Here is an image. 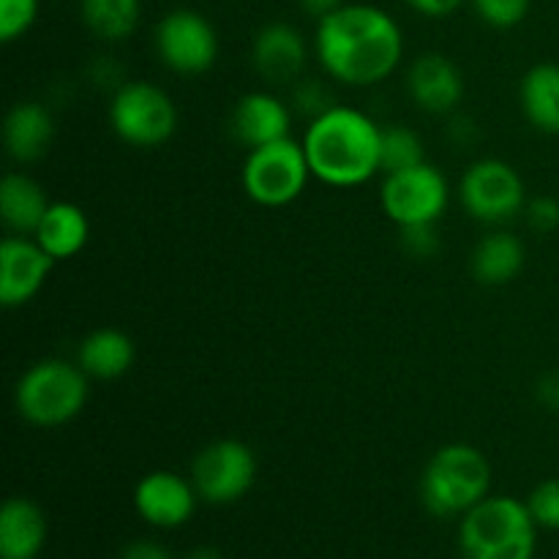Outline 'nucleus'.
I'll return each instance as SVG.
<instances>
[{
  "instance_id": "dca6fc26",
  "label": "nucleus",
  "mask_w": 559,
  "mask_h": 559,
  "mask_svg": "<svg viewBox=\"0 0 559 559\" xmlns=\"http://www.w3.org/2000/svg\"><path fill=\"white\" fill-rule=\"evenodd\" d=\"M407 93L424 112L451 115L464 96V76L451 58L426 52L409 66Z\"/></svg>"
},
{
  "instance_id": "72a5a7b5",
  "label": "nucleus",
  "mask_w": 559,
  "mask_h": 559,
  "mask_svg": "<svg viewBox=\"0 0 559 559\" xmlns=\"http://www.w3.org/2000/svg\"><path fill=\"white\" fill-rule=\"evenodd\" d=\"M535 396L546 409L559 413V371H549V374L540 377L538 385H535Z\"/></svg>"
},
{
  "instance_id": "5701e85b",
  "label": "nucleus",
  "mask_w": 559,
  "mask_h": 559,
  "mask_svg": "<svg viewBox=\"0 0 559 559\" xmlns=\"http://www.w3.org/2000/svg\"><path fill=\"white\" fill-rule=\"evenodd\" d=\"M522 112L544 134H559V63H538L519 87Z\"/></svg>"
},
{
  "instance_id": "b1692460",
  "label": "nucleus",
  "mask_w": 559,
  "mask_h": 559,
  "mask_svg": "<svg viewBox=\"0 0 559 559\" xmlns=\"http://www.w3.org/2000/svg\"><path fill=\"white\" fill-rule=\"evenodd\" d=\"M82 22L102 41H123L140 25L142 0H80Z\"/></svg>"
},
{
  "instance_id": "39448f33",
  "label": "nucleus",
  "mask_w": 559,
  "mask_h": 559,
  "mask_svg": "<svg viewBox=\"0 0 559 559\" xmlns=\"http://www.w3.org/2000/svg\"><path fill=\"white\" fill-rule=\"evenodd\" d=\"M91 377L80 364L47 358L33 364L14 388V407L27 424L41 429H58L71 424L85 409Z\"/></svg>"
},
{
  "instance_id": "bb28decb",
  "label": "nucleus",
  "mask_w": 559,
  "mask_h": 559,
  "mask_svg": "<svg viewBox=\"0 0 559 559\" xmlns=\"http://www.w3.org/2000/svg\"><path fill=\"white\" fill-rule=\"evenodd\" d=\"M527 508L533 513L538 530H559V478H549L533 489L527 497Z\"/></svg>"
},
{
  "instance_id": "f03ea898",
  "label": "nucleus",
  "mask_w": 559,
  "mask_h": 559,
  "mask_svg": "<svg viewBox=\"0 0 559 559\" xmlns=\"http://www.w3.org/2000/svg\"><path fill=\"white\" fill-rule=\"evenodd\" d=\"M382 129L366 112L331 107L306 129L304 151L311 175L328 186H360L380 173Z\"/></svg>"
},
{
  "instance_id": "20e7f679",
  "label": "nucleus",
  "mask_w": 559,
  "mask_h": 559,
  "mask_svg": "<svg viewBox=\"0 0 559 559\" xmlns=\"http://www.w3.org/2000/svg\"><path fill=\"white\" fill-rule=\"evenodd\" d=\"M489 459L467 442H451L429 459L420 478V500L437 519H456L489 497Z\"/></svg>"
},
{
  "instance_id": "c9c22d12",
  "label": "nucleus",
  "mask_w": 559,
  "mask_h": 559,
  "mask_svg": "<svg viewBox=\"0 0 559 559\" xmlns=\"http://www.w3.org/2000/svg\"><path fill=\"white\" fill-rule=\"evenodd\" d=\"M415 11L426 16H448L464 3V0H407Z\"/></svg>"
},
{
  "instance_id": "f8f14e48",
  "label": "nucleus",
  "mask_w": 559,
  "mask_h": 559,
  "mask_svg": "<svg viewBox=\"0 0 559 559\" xmlns=\"http://www.w3.org/2000/svg\"><path fill=\"white\" fill-rule=\"evenodd\" d=\"M55 260L38 246L36 238L9 235L0 243V304L5 309L25 306L47 284Z\"/></svg>"
},
{
  "instance_id": "2f4dec72",
  "label": "nucleus",
  "mask_w": 559,
  "mask_h": 559,
  "mask_svg": "<svg viewBox=\"0 0 559 559\" xmlns=\"http://www.w3.org/2000/svg\"><path fill=\"white\" fill-rule=\"evenodd\" d=\"M91 76L102 87H112V93L118 91L120 85H126L129 80H123V69L115 63V58H98L96 63L91 66Z\"/></svg>"
},
{
  "instance_id": "7c9ffc66",
  "label": "nucleus",
  "mask_w": 559,
  "mask_h": 559,
  "mask_svg": "<svg viewBox=\"0 0 559 559\" xmlns=\"http://www.w3.org/2000/svg\"><path fill=\"white\" fill-rule=\"evenodd\" d=\"M524 213H527V222L535 233L549 235L559 229V200H555V197H535V200L527 202Z\"/></svg>"
},
{
  "instance_id": "4468645a",
  "label": "nucleus",
  "mask_w": 559,
  "mask_h": 559,
  "mask_svg": "<svg viewBox=\"0 0 559 559\" xmlns=\"http://www.w3.org/2000/svg\"><path fill=\"white\" fill-rule=\"evenodd\" d=\"M306 47L304 33L289 22H271L262 31H257L254 44H251V66L257 74L271 85H289L304 76Z\"/></svg>"
},
{
  "instance_id": "4c0bfd02",
  "label": "nucleus",
  "mask_w": 559,
  "mask_h": 559,
  "mask_svg": "<svg viewBox=\"0 0 559 559\" xmlns=\"http://www.w3.org/2000/svg\"><path fill=\"white\" fill-rule=\"evenodd\" d=\"M186 559H227L218 549H194Z\"/></svg>"
},
{
  "instance_id": "cd10ccee",
  "label": "nucleus",
  "mask_w": 559,
  "mask_h": 559,
  "mask_svg": "<svg viewBox=\"0 0 559 559\" xmlns=\"http://www.w3.org/2000/svg\"><path fill=\"white\" fill-rule=\"evenodd\" d=\"M530 3L533 0H473L475 11H478L480 20L491 27H516L519 22H524V16L530 14Z\"/></svg>"
},
{
  "instance_id": "6e6552de",
  "label": "nucleus",
  "mask_w": 559,
  "mask_h": 559,
  "mask_svg": "<svg viewBox=\"0 0 559 559\" xmlns=\"http://www.w3.org/2000/svg\"><path fill=\"white\" fill-rule=\"evenodd\" d=\"M257 480V456L246 442L216 440L197 453L191 484L200 500L211 506H233L243 500Z\"/></svg>"
},
{
  "instance_id": "f704fd0d",
  "label": "nucleus",
  "mask_w": 559,
  "mask_h": 559,
  "mask_svg": "<svg viewBox=\"0 0 559 559\" xmlns=\"http://www.w3.org/2000/svg\"><path fill=\"white\" fill-rule=\"evenodd\" d=\"M448 134H451V140L456 145H473L478 140V126L467 115H453L451 126H448Z\"/></svg>"
},
{
  "instance_id": "a211bd4d",
  "label": "nucleus",
  "mask_w": 559,
  "mask_h": 559,
  "mask_svg": "<svg viewBox=\"0 0 559 559\" xmlns=\"http://www.w3.org/2000/svg\"><path fill=\"white\" fill-rule=\"evenodd\" d=\"M47 544V516L27 497H11L0 511V559H38Z\"/></svg>"
},
{
  "instance_id": "9d476101",
  "label": "nucleus",
  "mask_w": 559,
  "mask_h": 559,
  "mask_svg": "<svg viewBox=\"0 0 559 559\" xmlns=\"http://www.w3.org/2000/svg\"><path fill=\"white\" fill-rule=\"evenodd\" d=\"M382 211L388 213L399 227H413V224H437L451 202L445 175L429 162L418 164L413 169L391 173L382 180Z\"/></svg>"
},
{
  "instance_id": "c85d7f7f",
  "label": "nucleus",
  "mask_w": 559,
  "mask_h": 559,
  "mask_svg": "<svg viewBox=\"0 0 559 559\" xmlns=\"http://www.w3.org/2000/svg\"><path fill=\"white\" fill-rule=\"evenodd\" d=\"M331 107H336V104H333L331 91L322 85V80H304V76H300V80L295 82V87H293L295 112L309 115V118L314 120V118H320V115H325Z\"/></svg>"
},
{
  "instance_id": "9b49d317",
  "label": "nucleus",
  "mask_w": 559,
  "mask_h": 559,
  "mask_svg": "<svg viewBox=\"0 0 559 559\" xmlns=\"http://www.w3.org/2000/svg\"><path fill=\"white\" fill-rule=\"evenodd\" d=\"M156 52L175 74H205L218 58V33L200 11L175 9L158 22Z\"/></svg>"
},
{
  "instance_id": "aec40b11",
  "label": "nucleus",
  "mask_w": 559,
  "mask_h": 559,
  "mask_svg": "<svg viewBox=\"0 0 559 559\" xmlns=\"http://www.w3.org/2000/svg\"><path fill=\"white\" fill-rule=\"evenodd\" d=\"M33 238L55 262L71 260L87 246L91 222H87V213L74 202H52Z\"/></svg>"
},
{
  "instance_id": "e433bc0d",
  "label": "nucleus",
  "mask_w": 559,
  "mask_h": 559,
  "mask_svg": "<svg viewBox=\"0 0 559 559\" xmlns=\"http://www.w3.org/2000/svg\"><path fill=\"white\" fill-rule=\"evenodd\" d=\"M298 3L306 14L314 16V20L320 22L322 16H328V14H333L336 9H342L344 0H298Z\"/></svg>"
},
{
  "instance_id": "c756f323",
  "label": "nucleus",
  "mask_w": 559,
  "mask_h": 559,
  "mask_svg": "<svg viewBox=\"0 0 559 559\" xmlns=\"http://www.w3.org/2000/svg\"><path fill=\"white\" fill-rule=\"evenodd\" d=\"M402 229V249L409 257L418 260H429L440 251V233L437 224H413V227H399Z\"/></svg>"
},
{
  "instance_id": "6ab92c4d",
  "label": "nucleus",
  "mask_w": 559,
  "mask_h": 559,
  "mask_svg": "<svg viewBox=\"0 0 559 559\" xmlns=\"http://www.w3.org/2000/svg\"><path fill=\"white\" fill-rule=\"evenodd\" d=\"M134 342L118 328H98L87 333L76 349V364L91 380H118L134 366Z\"/></svg>"
},
{
  "instance_id": "412c9836",
  "label": "nucleus",
  "mask_w": 559,
  "mask_h": 559,
  "mask_svg": "<svg viewBox=\"0 0 559 559\" xmlns=\"http://www.w3.org/2000/svg\"><path fill=\"white\" fill-rule=\"evenodd\" d=\"M47 191L31 175L9 173L0 183V216L14 235H33L47 216Z\"/></svg>"
},
{
  "instance_id": "393cba45",
  "label": "nucleus",
  "mask_w": 559,
  "mask_h": 559,
  "mask_svg": "<svg viewBox=\"0 0 559 559\" xmlns=\"http://www.w3.org/2000/svg\"><path fill=\"white\" fill-rule=\"evenodd\" d=\"M426 162V151L420 136L407 126H388L380 140V173H402Z\"/></svg>"
},
{
  "instance_id": "473e14b6",
  "label": "nucleus",
  "mask_w": 559,
  "mask_h": 559,
  "mask_svg": "<svg viewBox=\"0 0 559 559\" xmlns=\"http://www.w3.org/2000/svg\"><path fill=\"white\" fill-rule=\"evenodd\" d=\"M118 559H173L167 549H164L162 544H156V540H131L129 546H123V551H120Z\"/></svg>"
},
{
  "instance_id": "2eb2a0df",
  "label": "nucleus",
  "mask_w": 559,
  "mask_h": 559,
  "mask_svg": "<svg viewBox=\"0 0 559 559\" xmlns=\"http://www.w3.org/2000/svg\"><path fill=\"white\" fill-rule=\"evenodd\" d=\"M229 136L246 151H257L271 142L287 140L289 126H293V112L289 104L282 98L273 96L267 91L246 93L238 98V104L229 112Z\"/></svg>"
},
{
  "instance_id": "f3484780",
  "label": "nucleus",
  "mask_w": 559,
  "mask_h": 559,
  "mask_svg": "<svg viewBox=\"0 0 559 559\" xmlns=\"http://www.w3.org/2000/svg\"><path fill=\"white\" fill-rule=\"evenodd\" d=\"M55 140V120L49 109L38 102L14 104L5 115L3 142L5 153L16 164H33L49 151Z\"/></svg>"
},
{
  "instance_id": "423d86ee",
  "label": "nucleus",
  "mask_w": 559,
  "mask_h": 559,
  "mask_svg": "<svg viewBox=\"0 0 559 559\" xmlns=\"http://www.w3.org/2000/svg\"><path fill=\"white\" fill-rule=\"evenodd\" d=\"M109 123L126 145L158 147L178 131V107L153 82L129 80L112 93Z\"/></svg>"
},
{
  "instance_id": "1a4fd4ad",
  "label": "nucleus",
  "mask_w": 559,
  "mask_h": 559,
  "mask_svg": "<svg viewBox=\"0 0 559 559\" xmlns=\"http://www.w3.org/2000/svg\"><path fill=\"white\" fill-rule=\"evenodd\" d=\"M462 205L475 222L506 224L527 207V189L516 169L502 158H480L462 178Z\"/></svg>"
},
{
  "instance_id": "ddd939ff",
  "label": "nucleus",
  "mask_w": 559,
  "mask_h": 559,
  "mask_svg": "<svg viewBox=\"0 0 559 559\" xmlns=\"http://www.w3.org/2000/svg\"><path fill=\"white\" fill-rule=\"evenodd\" d=\"M200 495L194 484L169 469L147 473L134 489V508L145 524L156 530L183 527L191 516Z\"/></svg>"
},
{
  "instance_id": "7ed1b4c3",
  "label": "nucleus",
  "mask_w": 559,
  "mask_h": 559,
  "mask_svg": "<svg viewBox=\"0 0 559 559\" xmlns=\"http://www.w3.org/2000/svg\"><path fill=\"white\" fill-rule=\"evenodd\" d=\"M459 549L464 559H535L538 524L527 502L516 497H486L462 516Z\"/></svg>"
},
{
  "instance_id": "4be33fe9",
  "label": "nucleus",
  "mask_w": 559,
  "mask_h": 559,
  "mask_svg": "<svg viewBox=\"0 0 559 559\" xmlns=\"http://www.w3.org/2000/svg\"><path fill=\"white\" fill-rule=\"evenodd\" d=\"M524 260H527V249L516 235L491 233L475 246L469 267H473L475 282L486 287H502L522 273Z\"/></svg>"
},
{
  "instance_id": "f257e3e1",
  "label": "nucleus",
  "mask_w": 559,
  "mask_h": 559,
  "mask_svg": "<svg viewBox=\"0 0 559 559\" xmlns=\"http://www.w3.org/2000/svg\"><path fill=\"white\" fill-rule=\"evenodd\" d=\"M317 58L333 80L353 87L377 85L396 71L404 55L402 27L388 11L344 3L317 22Z\"/></svg>"
},
{
  "instance_id": "0eeeda50",
  "label": "nucleus",
  "mask_w": 559,
  "mask_h": 559,
  "mask_svg": "<svg viewBox=\"0 0 559 559\" xmlns=\"http://www.w3.org/2000/svg\"><path fill=\"white\" fill-rule=\"evenodd\" d=\"M311 178L304 142L278 140L249 151L243 164V189L257 205L282 207L298 200Z\"/></svg>"
},
{
  "instance_id": "a878e982",
  "label": "nucleus",
  "mask_w": 559,
  "mask_h": 559,
  "mask_svg": "<svg viewBox=\"0 0 559 559\" xmlns=\"http://www.w3.org/2000/svg\"><path fill=\"white\" fill-rule=\"evenodd\" d=\"M38 16V0H0V41L25 36Z\"/></svg>"
}]
</instances>
